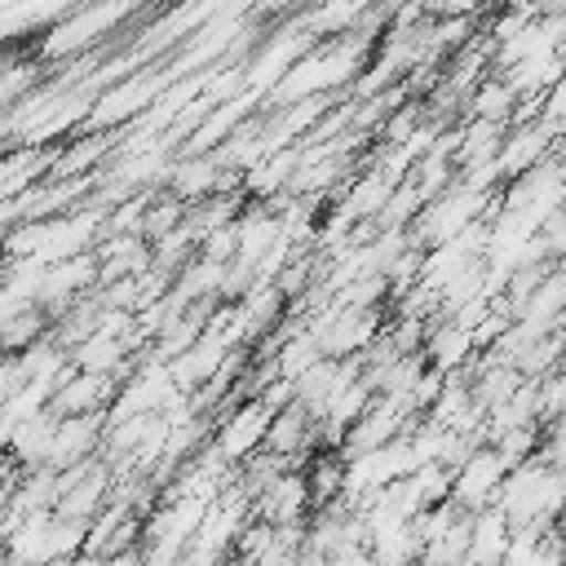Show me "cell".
Returning <instances> with one entry per match:
<instances>
[{
    "mask_svg": "<svg viewBox=\"0 0 566 566\" xmlns=\"http://www.w3.org/2000/svg\"><path fill=\"white\" fill-rule=\"evenodd\" d=\"M491 0H420L429 18H478Z\"/></svg>",
    "mask_w": 566,
    "mask_h": 566,
    "instance_id": "obj_11",
    "label": "cell"
},
{
    "mask_svg": "<svg viewBox=\"0 0 566 566\" xmlns=\"http://www.w3.org/2000/svg\"><path fill=\"white\" fill-rule=\"evenodd\" d=\"M256 517H265L274 526H305L314 517V495H310L305 469H287L283 478H274L256 500Z\"/></svg>",
    "mask_w": 566,
    "mask_h": 566,
    "instance_id": "obj_3",
    "label": "cell"
},
{
    "mask_svg": "<svg viewBox=\"0 0 566 566\" xmlns=\"http://www.w3.org/2000/svg\"><path fill=\"white\" fill-rule=\"evenodd\" d=\"M66 566H106V557H97V553H80V557H71Z\"/></svg>",
    "mask_w": 566,
    "mask_h": 566,
    "instance_id": "obj_12",
    "label": "cell"
},
{
    "mask_svg": "<svg viewBox=\"0 0 566 566\" xmlns=\"http://www.w3.org/2000/svg\"><path fill=\"white\" fill-rule=\"evenodd\" d=\"M478 358V345H473V332L451 323V318H438L429 327V340H424V363L438 367V371H464L469 363Z\"/></svg>",
    "mask_w": 566,
    "mask_h": 566,
    "instance_id": "obj_8",
    "label": "cell"
},
{
    "mask_svg": "<svg viewBox=\"0 0 566 566\" xmlns=\"http://www.w3.org/2000/svg\"><path fill=\"white\" fill-rule=\"evenodd\" d=\"M517 88L504 80V75H486L473 93H469V119H495V124H513L517 115Z\"/></svg>",
    "mask_w": 566,
    "mask_h": 566,
    "instance_id": "obj_10",
    "label": "cell"
},
{
    "mask_svg": "<svg viewBox=\"0 0 566 566\" xmlns=\"http://www.w3.org/2000/svg\"><path fill=\"white\" fill-rule=\"evenodd\" d=\"M509 469H513V464H509L491 442H482V447L455 469L451 504H460L464 513H482V509H491V504L500 500V486H504Z\"/></svg>",
    "mask_w": 566,
    "mask_h": 566,
    "instance_id": "obj_2",
    "label": "cell"
},
{
    "mask_svg": "<svg viewBox=\"0 0 566 566\" xmlns=\"http://www.w3.org/2000/svg\"><path fill=\"white\" fill-rule=\"evenodd\" d=\"M119 398V380L102 371H75L57 394H53V416H97L111 411Z\"/></svg>",
    "mask_w": 566,
    "mask_h": 566,
    "instance_id": "obj_5",
    "label": "cell"
},
{
    "mask_svg": "<svg viewBox=\"0 0 566 566\" xmlns=\"http://www.w3.org/2000/svg\"><path fill=\"white\" fill-rule=\"evenodd\" d=\"M106 442V411L97 416H62L57 420V438H53V455L49 469H75L84 460H93V451Z\"/></svg>",
    "mask_w": 566,
    "mask_h": 566,
    "instance_id": "obj_4",
    "label": "cell"
},
{
    "mask_svg": "<svg viewBox=\"0 0 566 566\" xmlns=\"http://www.w3.org/2000/svg\"><path fill=\"white\" fill-rule=\"evenodd\" d=\"M221 177H226V168H221L217 155H177L172 168H168V186L164 190L177 195L181 203H203V199H212L221 190Z\"/></svg>",
    "mask_w": 566,
    "mask_h": 566,
    "instance_id": "obj_6",
    "label": "cell"
},
{
    "mask_svg": "<svg viewBox=\"0 0 566 566\" xmlns=\"http://www.w3.org/2000/svg\"><path fill=\"white\" fill-rule=\"evenodd\" d=\"M57 420L62 416H53V407L44 411V416H35V420H22L9 438H4V447H9V455L27 469V473H35V469H49V455H53V438H57Z\"/></svg>",
    "mask_w": 566,
    "mask_h": 566,
    "instance_id": "obj_9",
    "label": "cell"
},
{
    "mask_svg": "<svg viewBox=\"0 0 566 566\" xmlns=\"http://www.w3.org/2000/svg\"><path fill=\"white\" fill-rule=\"evenodd\" d=\"M270 424H274V407H265V398H243V402H234L230 411L217 416L212 447L239 469V464H248L252 455L265 451Z\"/></svg>",
    "mask_w": 566,
    "mask_h": 566,
    "instance_id": "obj_1",
    "label": "cell"
},
{
    "mask_svg": "<svg viewBox=\"0 0 566 566\" xmlns=\"http://www.w3.org/2000/svg\"><path fill=\"white\" fill-rule=\"evenodd\" d=\"M424 539L416 535V522H376L367 526V557L371 566H420Z\"/></svg>",
    "mask_w": 566,
    "mask_h": 566,
    "instance_id": "obj_7",
    "label": "cell"
}]
</instances>
